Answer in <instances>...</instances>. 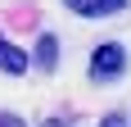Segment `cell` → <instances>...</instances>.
<instances>
[{"mask_svg":"<svg viewBox=\"0 0 131 127\" xmlns=\"http://www.w3.org/2000/svg\"><path fill=\"white\" fill-rule=\"evenodd\" d=\"M122 68H127V50L118 41L95 46V55H91V77L95 82H113V77H122Z\"/></svg>","mask_w":131,"mask_h":127,"instance_id":"1","label":"cell"},{"mask_svg":"<svg viewBox=\"0 0 131 127\" xmlns=\"http://www.w3.org/2000/svg\"><path fill=\"white\" fill-rule=\"evenodd\" d=\"M72 14H81V18H108V14H122L127 9V0H63Z\"/></svg>","mask_w":131,"mask_h":127,"instance_id":"2","label":"cell"},{"mask_svg":"<svg viewBox=\"0 0 131 127\" xmlns=\"http://www.w3.org/2000/svg\"><path fill=\"white\" fill-rule=\"evenodd\" d=\"M27 63H32V59H27V50H23V46H9L5 32H0V68L18 77V73H27Z\"/></svg>","mask_w":131,"mask_h":127,"instance_id":"3","label":"cell"},{"mask_svg":"<svg viewBox=\"0 0 131 127\" xmlns=\"http://www.w3.org/2000/svg\"><path fill=\"white\" fill-rule=\"evenodd\" d=\"M54 63H59V41L45 32V37L36 41V68L41 73H54Z\"/></svg>","mask_w":131,"mask_h":127,"instance_id":"4","label":"cell"},{"mask_svg":"<svg viewBox=\"0 0 131 127\" xmlns=\"http://www.w3.org/2000/svg\"><path fill=\"white\" fill-rule=\"evenodd\" d=\"M0 127H27V123H23L18 114H0Z\"/></svg>","mask_w":131,"mask_h":127,"instance_id":"5","label":"cell"},{"mask_svg":"<svg viewBox=\"0 0 131 127\" xmlns=\"http://www.w3.org/2000/svg\"><path fill=\"white\" fill-rule=\"evenodd\" d=\"M100 127H127V118H122V114H108V118H104Z\"/></svg>","mask_w":131,"mask_h":127,"instance_id":"6","label":"cell"}]
</instances>
